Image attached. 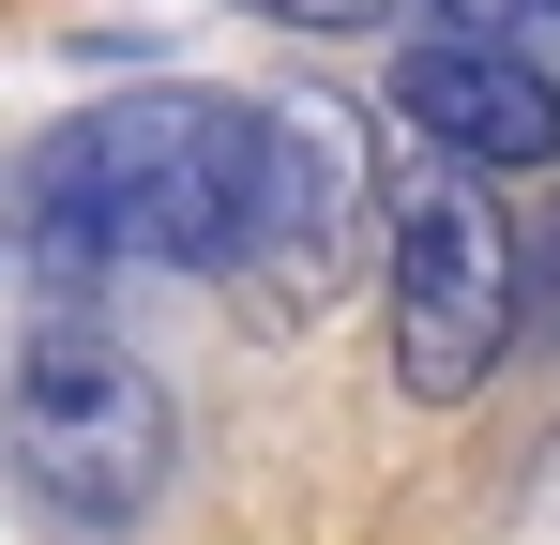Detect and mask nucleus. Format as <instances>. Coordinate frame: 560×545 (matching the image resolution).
<instances>
[{
	"label": "nucleus",
	"instance_id": "nucleus-1",
	"mask_svg": "<svg viewBox=\"0 0 560 545\" xmlns=\"http://www.w3.org/2000/svg\"><path fill=\"white\" fill-rule=\"evenodd\" d=\"M243 152H258V106L243 91H183V77L106 91L61 137H31L15 228H31V272L61 288V318H92V288H121V272H228Z\"/></svg>",
	"mask_w": 560,
	"mask_h": 545
},
{
	"label": "nucleus",
	"instance_id": "nucleus-2",
	"mask_svg": "<svg viewBox=\"0 0 560 545\" xmlns=\"http://www.w3.org/2000/svg\"><path fill=\"white\" fill-rule=\"evenodd\" d=\"M515 258H530V228L500 212L485 167L424 152L394 182V212H378V318H394L409 409H455V394L500 379V349H515Z\"/></svg>",
	"mask_w": 560,
	"mask_h": 545
},
{
	"label": "nucleus",
	"instance_id": "nucleus-3",
	"mask_svg": "<svg viewBox=\"0 0 560 545\" xmlns=\"http://www.w3.org/2000/svg\"><path fill=\"white\" fill-rule=\"evenodd\" d=\"M0 454H15V485L61 515V531H137L152 500H167V379L121 349L106 318H46L31 363H15V409H0Z\"/></svg>",
	"mask_w": 560,
	"mask_h": 545
},
{
	"label": "nucleus",
	"instance_id": "nucleus-4",
	"mask_svg": "<svg viewBox=\"0 0 560 545\" xmlns=\"http://www.w3.org/2000/svg\"><path fill=\"white\" fill-rule=\"evenodd\" d=\"M378 228V137L364 106L334 91H258V152H243V243H228V288L258 318H318L349 258Z\"/></svg>",
	"mask_w": 560,
	"mask_h": 545
},
{
	"label": "nucleus",
	"instance_id": "nucleus-5",
	"mask_svg": "<svg viewBox=\"0 0 560 545\" xmlns=\"http://www.w3.org/2000/svg\"><path fill=\"white\" fill-rule=\"evenodd\" d=\"M394 121H409L424 152L485 167V182L560 167V77H546V61H515V46H469V31L394 46Z\"/></svg>",
	"mask_w": 560,
	"mask_h": 545
},
{
	"label": "nucleus",
	"instance_id": "nucleus-6",
	"mask_svg": "<svg viewBox=\"0 0 560 545\" xmlns=\"http://www.w3.org/2000/svg\"><path fill=\"white\" fill-rule=\"evenodd\" d=\"M440 31H469V46H515V61H560V0H440Z\"/></svg>",
	"mask_w": 560,
	"mask_h": 545
},
{
	"label": "nucleus",
	"instance_id": "nucleus-7",
	"mask_svg": "<svg viewBox=\"0 0 560 545\" xmlns=\"http://www.w3.org/2000/svg\"><path fill=\"white\" fill-rule=\"evenodd\" d=\"M515 334H530V349H560V212L530 228V258H515Z\"/></svg>",
	"mask_w": 560,
	"mask_h": 545
},
{
	"label": "nucleus",
	"instance_id": "nucleus-8",
	"mask_svg": "<svg viewBox=\"0 0 560 545\" xmlns=\"http://www.w3.org/2000/svg\"><path fill=\"white\" fill-rule=\"evenodd\" d=\"M243 15H258V31H378L394 0H243Z\"/></svg>",
	"mask_w": 560,
	"mask_h": 545
}]
</instances>
